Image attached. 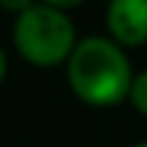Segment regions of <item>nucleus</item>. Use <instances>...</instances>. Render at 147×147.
Returning a JSON list of instances; mask_svg holds the SVG:
<instances>
[{"label": "nucleus", "instance_id": "4", "mask_svg": "<svg viewBox=\"0 0 147 147\" xmlns=\"http://www.w3.org/2000/svg\"><path fill=\"white\" fill-rule=\"evenodd\" d=\"M128 101H131V106L142 117H147V68L139 71V74H134L131 90H128Z\"/></svg>", "mask_w": 147, "mask_h": 147}, {"label": "nucleus", "instance_id": "1", "mask_svg": "<svg viewBox=\"0 0 147 147\" xmlns=\"http://www.w3.org/2000/svg\"><path fill=\"white\" fill-rule=\"evenodd\" d=\"M68 87L87 106H117L128 98L134 68L125 49L109 36L79 38L71 57L65 60Z\"/></svg>", "mask_w": 147, "mask_h": 147}, {"label": "nucleus", "instance_id": "7", "mask_svg": "<svg viewBox=\"0 0 147 147\" xmlns=\"http://www.w3.org/2000/svg\"><path fill=\"white\" fill-rule=\"evenodd\" d=\"M5 74H8V57H5V52L0 49V84L5 82Z\"/></svg>", "mask_w": 147, "mask_h": 147}, {"label": "nucleus", "instance_id": "2", "mask_svg": "<svg viewBox=\"0 0 147 147\" xmlns=\"http://www.w3.org/2000/svg\"><path fill=\"white\" fill-rule=\"evenodd\" d=\"M11 41L25 63L36 68H55V65H65L79 38L68 11L33 3L30 8L16 14Z\"/></svg>", "mask_w": 147, "mask_h": 147}, {"label": "nucleus", "instance_id": "5", "mask_svg": "<svg viewBox=\"0 0 147 147\" xmlns=\"http://www.w3.org/2000/svg\"><path fill=\"white\" fill-rule=\"evenodd\" d=\"M33 3H38V0H0V8L3 11H11V14H22L25 8H30Z\"/></svg>", "mask_w": 147, "mask_h": 147}, {"label": "nucleus", "instance_id": "3", "mask_svg": "<svg viewBox=\"0 0 147 147\" xmlns=\"http://www.w3.org/2000/svg\"><path fill=\"white\" fill-rule=\"evenodd\" d=\"M109 38L123 49H136L147 44V0H109L106 5Z\"/></svg>", "mask_w": 147, "mask_h": 147}, {"label": "nucleus", "instance_id": "6", "mask_svg": "<svg viewBox=\"0 0 147 147\" xmlns=\"http://www.w3.org/2000/svg\"><path fill=\"white\" fill-rule=\"evenodd\" d=\"M38 3L52 5V8H60V11H71V8H76V5H82L84 0H38Z\"/></svg>", "mask_w": 147, "mask_h": 147}, {"label": "nucleus", "instance_id": "8", "mask_svg": "<svg viewBox=\"0 0 147 147\" xmlns=\"http://www.w3.org/2000/svg\"><path fill=\"white\" fill-rule=\"evenodd\" d=\"M136 147H147V142H139V144H136Z\"/></svg>", "mask_w": 147, "mask_h": 147}]
</instances>
